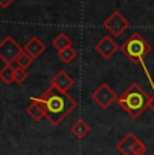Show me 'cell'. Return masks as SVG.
<instances>
[{
  "mask_svg": "<svg viewBox=\"0 0 154 155\" xmlns=\"http://www.w3.org/2000/svg\"><path fill=\"white\" fill-rule=\"evenodd\" d=\"M146 151H147V146L138 139V140L135 142L134 147H132V155H145Z\"/></svg>",
  "mask_w": 154,
  "mask_h": 155,
  "instance_id": "e0dca14e",
  "label": "cell"
},
{
  "mask_svg": "<svg viewBox=\"0 0 154 155\" xmlns=\"http://www.w3.org/2000/svg\"><path fill=\"white\" fill-rule=\"evenodd\" d=\"M70 132H72L77 139H84L85 136L89 135L91 127L88 126L84 120H77L76 123H73L72 127H70Z\"/></svg>",
  "mask_w": 154,
  "mask_h": 155,
  "instance_id": "8fae6325",
  "label": "cell"
},
{
  "mask_svg": "<svg viewBox=\"0 0 154 155\" xmlns=\"http://www.w3.org/2000/svg\"><path fill=\"white\" fill-rule=\"evenodd\" d=\"M50 85L54 88L60 89L62 92H68L73 85H75V78L70 74H68L65 70H60L52 80H50Z\"/></svg>",
  "mask_w": 154,
  "mask_h": 155,
  "instance_id": "ba28073f",
  "label": "cell"
},
{
  "mask_svg": "<svg viewBox=\"0 0 154 155\" xmlns=\"http://www.w3.org/2000/svg\"><path fill=\"white\" fill-rule=\"evenodd\" d=\"M23 51V47L16 43L11 35L4 37L0 41V59L5 65H10L19 57V54Z\"/></svg>",
  "mask_w": 154,
  "mask_h": 155,
  "instance_id": "277c9868",
  "label": "cell"
},
{
  "mask_svg": "<svg viewBox=\"0 0 154 155\" xmlns=\"http://www.w3.org/2000/svg\"><path fill=\"white\" fill-rule=\"evenodd\" d=\"M0 80L7 85L15 82V70H14L10 65H5V66L0 70Z\"/></svg>",
  "mask_w": 154,
  "mask_h": 155,
  "instance_id": "9a60e30c",
  "label": "cell"
},
{
  "mask_svg": "<svg viewBox=\"0 0 154 155\" xmlns=\"http://www.w3.org/2000/svg\"><path fill=\"white\" fill-rule=\"evenodd\" d=\"M27 80V71L23 68H19L18 70H15V82L16 84H23Z\"/></svg>",
  "mask_w": 154,
  "mask_h": 155,
  "instance_id": "ac0fdd59",
  "label": "cell"
},
{
  "mask_svg": "<svg viewBox=\"0 0 154 155\" xmlns=\"http://www.w3.org/2000/svg\"><path fill=\"white\" fill-rule=\"evenodd\" d=\"M31 101H37L45 111V119L53 127L60 126L79 107L77 100L68 94V92H62L60 89L50 85L42 93L41 97H30Z\"/></svg>",
  "mask_w": 154,
  "mask_h": 155,
  "instance_id": "6da1fadb",
  "label": "cell"
},
{
  "mask_svg": "<svg viewBox=\"0 0 154 155\" xmlns=\"http://www.w3.org/2000/svg\"><path fill=\"white\" fill-rule=\"evenodd\" d=\"M149 99V94L137 82H132L120 96H118L116 103L131 119H138L146 111Z\"/></svg>",
  "mask_w": 154,
  "mask_h": 155,
  "instance_id": "7a4b0ae2",
  "label": "cell"
},
{
  "mask_svg": "<svg viewBox=\"0 0 154 155\" xmlns=\"http://www.w3.org/2000/svg\"><path fill=\"white\" fill-rule=\"evenodd\" d=\"M53 47H54L57 51H61V50H64V49H66V47H69V46H72V39H70L69 37H68L65 32H61V34H58L57 37L53 39Z\"/></svg>",
  "mask_w": 154,
  "mask_h": 155,
  "instance_id": "4fadbf2b",
  "label": "cell"
},
{
  "mask_svg": "<svg viewBox=\"0 0 154 155\" xmlns=\"http://www.w3.org/2000/svg\"><path fill=\"white\" fill-rule=\"evenodd\" d=\"M153 27H154V25H153Z\"/></svg>",
  "mask_w": 154,
  "mask_h": 155,
  "instance_id": "44dd1931",
  "label": "cell"
},
{
  "mask_svg": "<svg viewBox=\"0 0 154 155\" xmlns=\"http://www.w3.org/2000/svg\"><path fill=\"white\" fill-rule=\"evenodd\" d=\"M57 55H58V58L64 62V64H72V62L77 58V51H76V49L73 47V45H72V46L61 50V51H57Z\"/></svg>",
  "mask_w": 154,
  "mask_h": 155,
  "instance_id": "5bb4252c",
  "label": "cell"
},
{
  "mask_svg": "<svg viewBox=\"0 0 154 155\" xmlns=\"http://www.w3.org/2000/svg\"><path fill=\"white\" fill-rule=\"evenodd\" d=\"M91 99H92L100 108L105 109V108H108L112 103H115V101L118 100V96L111 86L108 84H105V82H103L102 85H99L92 92Z\"/></svg>",
  "mask_w": 154,
  "mask_h": 155,
  "instance_id": "8992f818",
  "label": "cell"
},
{
  "mask_svg": "<svg viewBox=\"0 0 154 155\" xmlns=\"http://www.w3.org/2000/svg\"><path fill=\"white\" fill-rule=\"evenodd\" d=\"M119 49H120L119 45L112 39L111 35H104V37H103L99 42L95 45V50H96V51L102 55V58H104V59L112 58L114 54Z\"/></svg>",
  "mask_w": 154,
  "mask_h": 155,
  "instance_id": "52a82bcc",
  "label": "cell"
},
{
  "mask_svg": "<svg viewBox=\"0 0 154 155\" xmlns=\"http://www.w3.org/2000/svg\"><path fill=\"white\" fill-rule=\"evenodd\" d=\"M103 27L107 30L112 37H120V35L130 27V22L119 11H114V12L103 22Z\"/></svg>",
  "mask_w": 154,
  "mask_h": 155,
  "instance_id": "5b68a950",
  "label": "cell"
},
{
  "mask_svg": "<svg viewBox=\"0 0 154 155\" xmlns=\"http://www.w3.org/2000/svg\"><path fill=\"white\" fill-rule=\"evenodd\" d=\"M26 113H27L34 121H41L45 117V111H43V108L37 101H31L30 105L26 108Z\"/></svg>",
  "mask_w": 154,
  "mask_h": 155,
  "instance_id": "7c38bea8",
  "label": "cell"
},
{
  "mask_svg": "<svg viewBox=\"0 0 154 155\" xmlns=\"http://www.w3.org/2000/svg\"><path fill=\"white\" fill-rule=\"evenodd\" d=\"M147 108H149L152 112H154V94H153V96H150L149 104H147Z\"/></svg>",
  "mask_w": 154,
  "mask_h": 155,
  "instance_id": "ffe728a7",
  "label": "cell"
},
{
  "mask_svg": "<svg viewBox=\"0 0 154 155\" xmlns=\"http://www.w3.org/2000/svg\"><path fill=\"white\" fill-rule=\"evenodd\" d=\"M152 49H153L152 45L147 42L141 34H138V32L131 34L123 42L122 46H120V51H122L123 54L132 62V64L141 65L142 66V69H143L145 74H146L150 85H152V88L154 89V81H153L152 76H150L149 70H147L146 64H145V57L152 51Z\"/></svg>",
  "mask_w": 154,
  "mask_h": 155,
  "instance_id": "3957f363",
  "label": "cell"
},
{
  "mask_svg": "<svg viewBox=\"0 0 154 155\" xmlns=\"http://www.w3.org/2000/svg\"><path fill=\"white\" fill-rule=\"evenodd\" d=\"M23 50H25L27 54H30L32 59H37L46 51V46L38 37H31L30 39L26 42L25 46H23Z\"/></svg>",
  "mask_w": 154,
  "mask_h": 155,
  "instance_id": "9c48e42d",
  "label": "cell"
},
{
  "mask_svg": "<svg viewBox=\"0 0 154 155\" xmlns=\"http://www.w3.org/2000/svg\"><path fill=\"white\" fill-rule=\"evenodd\" d=\"M18 64L20 65V68H23V69H27V68H30L32 65V62H34V59L30 57V54H27V53L23 50L22 53L19 54V57L16 58Z\"/></svg>",
  "mask_w": 154,
  "mask_h": 155,
  "instance_id": "2e32d148",
  "label": "cell"
},
{
  "mask_svg": "<svg viewBox=\"0 0 154 155\" xmlns=\"http://www.w3.org/2000/svg\"><path fill=\"white\" fill-rule=\"evenodd\" d=\"M138 138L132 132H129L126 136L116 144V150L122 155H132V147H134L135 142Z\"/></svg>",
  "mask_w": 154,
  "mask_h": 155,
  "instance_id": "30bf717a",
  "label": "cell"
},
{
  "mask_svg": "<svg viewBox=\"0 0 154 155\" xmlns=\"http://www.w3.org/2000/svg\"><path fill=\"white\" fill-rule=\"evenodd\" d=\"M12 3H14V0H0V8L5 10V8H8Z\"/></svg>",
  "mask_w": 154,
  "mask_h": 155,
  "instance_id": "d6986e66",
  "label": "cell"
}]
</instances>
